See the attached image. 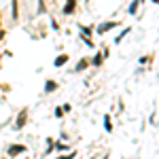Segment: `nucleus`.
<instances>
[{"instance_id":"f03ea898","label":"nucleus","mask_w":159,"mask_h":159,"mask_svg":"<svg viewBox=\"0 0 159 159\" xmlns=\"http://www.w3.org/2000/svg\"><path fill=\"white\" fill-rule=\"evenodd\" d=\"M74 4H76V0H68V2H66V9H64V13H72V11H74Z\"/></svg>"},{"instance_id":"20e7f679","label":"nucleus","mask_w":159,"mask_h":159,"mask_svg":"<svg viewBox=\"0 0 159 159\" xmlns=\"http://www.w3.org/2000/svg\"><path fill=\"white\" fill-rule=\"evenodd\" d=\"M66 61H68V55H61V57L55 60V66H61V64H66Z\"/></svg>"},{"instance_id":"423d86ee","label":"nucleus","mask_w":159,"mask_h":159,"mask_svg":"<svg viewBox=\"0 0 159 159\" xmlns=\"http://www.w3.org/2000/svg\"><path fill=\"white\" fill-rule=\"evenodd\" d=\"M2 36H4V32H2V30H0V40H2Z\"/></svg>"},{"instance_id":"39448f33","label":"nucleus","mask_w":159,"mask_h":159,"mask_svg":"<svg viewBox=\"0 0 159 159\" xmlns=\"http://www.w3.org/2000/svg\"><path fill=\"white\" fill-rule=\"evenodd\" d=\"M53 89H55V83L49 81V83H47V91H53Z\"/></svg>"},{"instance_id":"7ed1b4c3","label":"nucleus","mask_w":159,"mask_h":159,"mask_svg":"<svg viewBox=\"0 0 159 159\" xmlns=\"http://www.w3.org/2000/svg\"><path fill=\"white\" fill-rule=\"evenodd\" d=\"M25 151V147H11L9 148V153H11V155H17V153H24Z\"/></svg>"},{"instance_id":"f257e3e1","label":"nucleus","mask_w":159,"mask_h":159,"mask_svg":"<svg viewBox=\"0 0 159 159\" xmlns=\"http://www.w3.org/2000/svg\"><path fill=\"white\" fill-rule=\"evenodd\" d=\"M25 117H28V110H21V112H19V117H17V123H15V125H17V127H24Z\"/></svg>"}]
</instances>
